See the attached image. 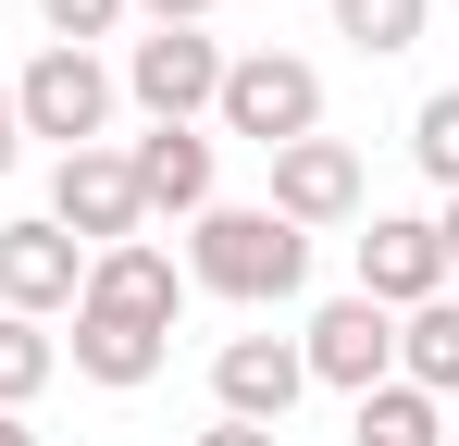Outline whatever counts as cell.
<instances>
[{
  "mask_svg": "<svg viewBox=\"0 0 459 446\" xmlns=\"http://www.w3.org/2000/svg\"><path fill=\"white\" fill-rule=\"evenodd\" d=\"M186 286L199 297H224V310H286V297L310 286V236L299 223H273V211H212L186 223Z\"/></svg>",
  "mask_w": 459,
  "mask_h": 446,
  "instance_id": "obj_1",
  "label": "cell"
},
{
  "mask_svg": "<svg viewBox=\"0 0 459 446\" xmlns=\"http://www.w3.org/2000/svg\"><path fill=\"white\" fill-rule=\"evenodd\" d=\"M212 112H224V137H248L261 161H273V149L323 137V74H310L299 50H236V63H224V99H212Z\"/></svg>",
  "mask_w": 459,
  "mask_h": 446,
  "instance_id": "obj_2",
  "label": "cell"
},
{
  "mask_svg": "<svg viewBox=\"0 0 459 446\" xmlns=\"http://www.w3.org/2000/svg\"><path fill=\"white\" fill-rule=\"evenodd\" d=\"M224 63L236 50L212 25H150V38H125V74H112V87H125L150 124H199V112L224 99Z\"/></svg>",
  "mask_w": 459,
  "mask_h": 446,
  "instance_id": "obj_3",
  "label": "cell"
},
{
  "mask_svg": "<svg viewBox=\"0 0 459 446\" xmlns=\"http://www.w3.org/2000/svg\"><path fill=\"white\" fill-rule=\"evenodd\" d=\"M112 63L100 50H38V63L13 74V124L25 137H50V149H100V124H112Z\"/></svg>",
  "mask_w": 459,
  "mask_h": 446,
  "instance_id": "obj_4",
  "label": "cell"
},
{
  "mask_svg": "<svg viewBox=\"0 0 459 446\" xmlns=\"http://www.w3.org/2000/svg\"><path fill=\"white\" fill-rule=\"evenodd\" d=\"M299 360H310V384H335V397H373V384H397V310H373L360 286L323 297L299 322Z\"/></svg>",
  "mask_w": 459,
  "mask_h": 446,
  "instance_id": "obj_5",
  "label": "cell"
},
{
  "mask_svg": "<svg viewBox=\"0 0 459 446\" xmlns=\"http://www.w3.org/2000/svg\"><path fill=\"white\" fill-rule=\"evenodd\" d=\"M75 310H100V322H150V335H174V310H186V261L161 248V236H125V248H87V297Z\"/></svg>",
  "mask_w": 459,
  "mask_h": 446,
  "instance_id": "obj_6",
  "label": "cell"
},
{
  "mask_svg": "<svg viewBox=\"0 0 459 446\" xmlns=\"http://www.w3.org/2000/svg\"><path fill=\"white\" fill-rule=\"evenodd\" d=\"M75 297H87V248L63 223L50 211L0 223V310H13V322H50V310H75Z\"/></svg>",
  "mask_w": 459,
  "mask_h": 446,
  "instance_id": "obj_7",
  "label": "cell"
},
{
  "mask_svg": "<svg viewBox=\"0 0 459 446\" xmlns=\"http://www.w3.org/2000/svg\"><path fill=\"white\" fill-rule=\"evenodd\" d=\"M50 223H63L75 248H125V236H150L125 149H63V174H50Z\"/></svg>",
  "mask_w": 459,
  "mask_h": 446,
  "instance_id": "obj_8",
  "label": "cell"
},
{
  "mask_svg": "<svg viewBox=\"0 0 459 446\" xmlns=\"http://www.w3.org/2000/svg\"><path fill=\"white\" fill-rule=\"evenodd\" d=\"M212 397H224V422H261V434H286V409L310 397L299 335H224V347H212Z\"/></svg>",
  "mask_w": 459,
  "mask_h": 446,
  "instance_id": "obj_9",
  "label": "cell"
},
{
  "mask_svg": "<svg viewBox=\"0 0 459 446\" xmlns=\"http://www.w3.org/2000/svg\"><path fill=\"white\" fill-rule=\"evenodd\" d=\"M360 149L348 137H299V149H273V199L261 211L273 223H299V236H323V223H360Z\"/></svg>",
  "mask_w": 459,
  "mask_h": 446,
  "instance_id": "obj_10",
  "label": "cell"
},
{
  "mask_svg": "<svg viewBox=\"0 0 459 446\" xmlns=\"http://www.w3.org/2000/svg\"><path fill=\"white\" fill-rule=\"evenodd\" d=\"M360 297H373V310H422V297H447V248H435L422 211H373V223H360Z\"/></svg>",
  "mask_w": 459,
  "mask_h": 446,
  "instance_id": "obj_11",
  "label": "cell"
},
{
  "mask_svg": "<svg viewBox=\"0 0 459 446\" xmlns=\"http://www.w3.org/2000/svg\"><path fill=\"white\" fill-rule=\"evenodd\" d=\"M125 174H137V211H174V223L212 211V137L199 124H150V137L125 149Z\"/></svg>",
  "mask_w": 459,
  "mask_h": 446,
  "instance_id": "obj_12",
  "label": "cell"
},
{
  "mask_svg": "<svg viewBox=\"0 0 459 446\" xmlns=\"http://www.w3.org/2000/svg\"><path fill=\"white\" fill-rule=\"evenodd\" d=\"M63 360L87 372V384H112V397H137L161 360H174V335H150V322H100V310H75V347Z\"/></svg>",
  "mask_w": 459,
  "mask_h": 446,
  "instance_id": "obj_13",
  "label": "cell"
},
{
  "mask_svg": "<svg viewBox=\"0 0 459 446\" xmlns=\"http://www.w3.org/2000/svg\"><path fill=\"white\" fill-rule=\"evenodd\" d=\"M397 384H422L435 409L459 397V297H422V310H397Z\"/></svg>",
  "mask_w": 459,
  "mask_h": 446,
  "instance_id": "obj_14",
  "label": "cell"
},
{
  "mask_svg": "<svg viewBox=\"0 0 459 446\" xmlns=\"http://www.w3.org/2000/svg\"><path fill=\"white\" fill-rule=\"evenodd\" d=\"M348 446H447V409H435L422 384H373L360 422H348Z\"/></svg>",
  "mask_w": 459,
  "mask_h": 446,
  "instance_id": "obj_15",
  "label": "cell"
},
{
  "mask_svg": "<svg viewBox=\"0 0 459 446\" xmlns=\"http://www.w3.org/2000/svg\"><path fill=\"white\" fill-rule=\"evenodd\" d=\"M50 372H63V335H50V322H13V310H0V409H13V422H25V409L50 397Z\"/></svg>",
  "mask_w": 459,
  "mask_h": 446,
  "instance_id": "obj_16",
  "label": "cell"
},
{
  "mask_svg": "<svg viewBox=\"0 0 459 446\" xmlns=\"http://www.w3.org/2000/svg\"><path fill=\"white\" fill-rule=\"evenodd\" d=\"M422 25H435V0H335V38H348V50H410V38H422Z\"/></svg>",
  "mask_w": 459,
  "mask_h": 446,
  "instance_id": "obj_17",
  "label": "cell"
},
{
  "mask_svg": "<svg viewBox=\"0 0 459 446\" xmlns=\"http://www.w3.org/2000/svg\"><path fill=\"white\" fill-rule=\"evenodd\" d=\"M410 161H422V174L459 199V87H435V99L410 112Z\"/></svg>",
  "mask_w": 459,
  "mask_h": 446,
  "instance_id": "obj_18",
  "label": "cell"
},
{
  "mask_svg": "<svg viewBox=\"0 0 459 446\" xmlns=\"http://www.w3.org/2000/svg\"><path fill=\"white\" fill-rule=\"evenodd\" d=\"M38 25H50V50H87V38L125 25V0H38Z\"/></svg>",
  "mask_w": 459,
  "mask_h": 446,
  "instance_id": "obj_19",
  "label": "cell"
},
{
  "mask_svg": "<svg viewBox=\"0 0 459 446\" xmlns=\"http://www.w3.org/2000/svg\"><path fill=\"white\" fill-rule=\"evenodd\" d=\"M125 13H150V25H212V0H125Z\"/></svg>",
  "mask_w": 459,
  "mask_h": 446,
  "instance_id": "obj_20",
  "label": "cell"
},
{
  "mask_svg": "<svg viewBox=\"0 0 459 446\" xmlns=\"http://www.w3.org/2000/svg\"><path fill=\"white\" fill-rule=\"evenodd\" d=\"M186 446H286V434H261V422H212V434H186Z\"/></svg>",
  "mask_w": 459,
  "mask_h": 446,
  "instance_id": "obj_21",
  "label": "cell"
},
{
  "mask_svg": "<svg viewBox=\"0 0 459 446\" xmlns=\"http://www.w3.org/2000/svg\"><path fill=\"white\" fill-rule=\"evenodd\" d=\"M13 149H25V124H13V74H0V174H13Z\"/></svg>",
  "mask_w": 459,
  "mask_h": 446,
  "instance_id": "obj_22",
  "label": "cell"
},
{
  "mask_svg": "<svg viewBox=\"0 0 459 446\" xmlns=\"http://www.w3.org/2000/svg\"><path fill=\"white\" fill-rule=\"evenodd\" d=\"M435 248H447V273H459V199H447V211H435Z\"/></svg>",
  "mask_w": 459,
  "mask_h": 446,
  "instance_id": "obj_23",
  "label": "cell"
},
{
  "mask_svg": "<svg viewBox=\"0 0 459 446\" xmlns=\"http://www.w3.org/2000/svg\"><path fill=\"white\" fill-rule=\"evenodd\" d=\"M0 446H38V422H13V409H0Z\"/></svg>",
  "mask_w": 459,
  "mask_h": 446,
  "instance_id": "obj_24",
  "label": "cell"
},
{
  "mask_svg": "<svg viewBox=\"0 0 459 446\" xmlns=\"http://www.w3.org/2000/svg\"><path fill=\"white\" fill-rule=\"evenodd\" d=\"M447 13H459V0H447Z\"/></svg>",
  "mask_w": 459,
  "mask_h": 446,
  "instance_id": "obj_25",
  "label": "cell"
}]
</instances>
